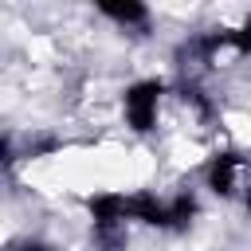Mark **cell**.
I'll use <instances>...</instances> for the list:
<instances>
[{"instance_id": "obj_8", "label": "cell", "mask_w": 251, "mask_h": 251, "mask_svg": "<svg viewBox=\"0 0 251 251\" xmlns=\"http://www.w3.org/2000/svg\"><path fill=\"white\" fill-rule=\"evenodd\" d=\"M231 51L235 55H251V12L231 27Z\"/></svg>"}, {"instance_id": "obj_3", "label": "cell", "mask_w": 251, "mask_h": 251, "mask_svg": "<svg viewBox=\"0 0 251 251\" xmlns=\"http://www.w3.org/2000/svg\"><path fill=\"white\" fill-rule=\"evenodd\" d=\"M239 169H243V157L235 149H220L212 153V161L204 165V188L216 192L220 200H231L239 192Z\"/></svg>"}, {"instance_id": "obj_4", "label": "cell", "mask_w": 251, "mask_h": 251, "mask_svg": "<svg viewBox=\"0 0 251 251\" xmlns=\"http://www.w3.org/2000/svg\"><path fill=\"white\" fill-rule=\"evenodd\" d=\"M94 12L102 20H110V24H118L122 31H137V35H145L149 31V20H153V12L141 0H98Z\"/></svg>"}, {"instance_id": "obj_9", "label": "cell", "mask_w": 251, "mask_h": 251, "mask_svg": "<svg viewBox=\"0 0 251 251\" xmlns=\"http://www.w3.org/2000/svg\"><path fill=\"white\" fill-rule=\"evenodd\" d=\"M12 251H55L47 239H20V243H12Z\"/></svg>"}, {"instance_id": "obj_6", "label": "cell", "mask_w": 251, "mask_h": 251, "mask_svg": "<svg viewBox=\"0 0 251 251\" xmlns=\"http://www.w3.org/2000/svg\"><path fill=\"white\" fill-rule=\"evenodd\" d=\"M196 216H200V200L192 188H180L169 196V231H188Z\"/></svg>"}, {"instance_id": "obj_5", "label": "cell", "mask_w": 251, "mask_h": 251, "mask_svg": "<svg viewBox=\"0 0 251 251\" xmlns=\"http://www.w3.org/2000/svg\"><path fill=\"white\" fill-rule=\"evenodd\" d=\"M129 220L133 224H145V227H161L169 231V200L141 188V192H129Z\"/></svg>"}, {"instance_id": "obj_1", "label": "cell", "mask_w": 251, "mask_h": 251, "mask_svg": "<svg viewBox=\"0 0 251 251\" xmlns=\"http://www.w3.org/2000/svg\"><path fill=\"white\" fill-rule=\"evenodd\" d=\"M165 78H137L122 90V114H126V126L133 133H153L157 129V110H161V98H165Z\"/></svg>"}, {"instance_id": "obj_2", "label": "cell", "mask_w": 251, "mask_h": 251, "mask_svg": "<svg viewBox=\"0 0 251 251\" xmlns=\"http://www.w3.org/2000/svg\"><path fill=\"white\" fill-rule=\"evenodd\" d=\"M86 212L94 224V239L102 247H118L126 239V224H129V196L126 192H94V196H86Z\"/></svg>"}, {"instance_id": "obj_7", "label": "cell", "mask_w": 251, "mask_h": 251, "mask_svg": "<svg viewBox=\"0 0 251 251\" xmlns=\"http://www.w3.org/2000/svg\"><path fill=\"white\" fill-rule=\"evenodd\" d=\"M180 98H184V102H188V106H192V110H196L200 118H212V98H208V94H204L200 86L184 82V86H180Z\"/></svg>"}, {"instance_id": "obj_10", "label": "cell", "mask_w": 251, "mask_h": 251, "mask_svg": "<svg viewBox=\"0 0 251 251\" xmlns=\"http://www.w3.org/2000/svg\"><path fill=\"white\" fill-rule=\"evenodd\" d=\"M243 208H247V220H251V188L243 192Z\"/></svg>"}]
</instances>
